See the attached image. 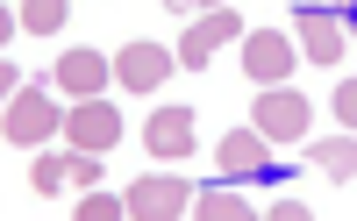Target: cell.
Segmentation results:
<instances>
[{
  "label": "cell",
  "mask_w": 357,
  "mask_h": 221,
  "mask_svg": "<svg viewBox=\"0 0 357 221\" xmlns=\"http://www.w3.org/2000/svg\"><path fill=\"white\" fill-rule=\"evenodd\" d=\"M122 207H129V221H178V214H193V185L178 172H151L122 193Z\"/></svg>",
  "instance_id": "cell-1"
},
{
  "label": "cell",
  "mask_w": 357,
  "mask_h": 221,
  "mask_svg": "<svg viewBox=\"0 0 357 221\" xmlns=\"http://www.w3.org/2000/svg\"><path fill=\"white\" fill-rule=\"evenodd\" d=\"M250 114H257L264 143H301V136H307V114H314V107H307V93H293V86H264Z\"/></svg>",
  "instance_id": "cell-2"
},
{
  "label": "cell",
  "mask_w": 357,
  "mask_h": 221,
  "mask_svg": "<svg viewBox=\"0 0 357 221\" xmlns=\"http://www.w3.org/2000/svg\"><path fill=\"white\" fill-rule=\"evenodd\" d=\"M0 129H8V143L29 150V143H43L50 129H65V114H57L36 86H15V93H8V114H0Z\"/></svg>",
  "instance_id": "cell-3"
},
{
  "label": "cell",
  "mask_w": 357,
  "mask_h": 221,
  "mask_svg": "<svg viewBox=\"0 0 357 221\" xmlns=\"http://www.w3.org/2000/svg\"><path fill=\"white\" fill-rule=\"evenodd\" d=\"M172 72H178V50H165V43H129V50H114V86H129V93H158Z\"/></svg>",
  "instance_id": "cell-4"
},
{
  "label": "cell",
  "mask_w": 357,
  "mask_h": 221,
  "mask_svg": "<svg viewBox=\"0 0 357 221\" xmlns=\"http://www.w3.org/2000/svg\"><path fill=\"white\" fill-rule=\"evenodd\" d=\"M293 65H301V57H293V36H279V29H250L243 36V72L257 86H286Z\"/></svg>",
  "instance_id": "cell-5"
},
{
  "label": "cell",
  "mask_w": 357,
  "mask_h": 221,
  "mask_svg": "<svg viewBox=\"0 0 357 221\" xmlns=\"http://www.w3.org/2000/svg\"><path fill=\"white\" fill-rule=\"evenodd\" d=\"M65 136H72V150H114V143H122V114L93 93V100H79L65 114Z\"/></svg>",
  "instance_id": "cell-6"
},
{
  "label": "cell",
  "mask_w": 357,
  "mask_h": 221,
  "mask_svg": "<svg viewBox=\"0 0 357 221\" xmlns=\"http://www.w3.org/2000/svg\"><path fill=\"white\" fill-rule=\"evenodd\" d=\"M193 143H200V129H193V107H158L151 121H143V150L151 157H193Z\"/></svg>",
  "instance_id": "cell-7"
},
{
  "label": "cell",
  "mask_w": 357,
  "mask_h": 221,
  "mask_svg": "<svg viewBox=\"0 0 357 221\" xmlns=\"http://www.w3.org/2000/svg\"><path fill=\"white\" fill-rule=\"evenodd\" d=\"M343 15L336 8H301V50H307V65H343Z\"/></svg>",
  "instance_id": "cell-8"
},
{
  "label": "cell",
  "mask_w": 357,
  "mask_h": 221,
  "mask_svg": "<svg viewBox=\"0 0 357 221\" xmlns=\"http://www.w3.org/2000/svg\"><path fill=\"white\" fill-rule=\"evenodd\" d=\"M229 36H243V22H236L229 8H207V15L186 29V43H178V65H186V72H193V65H207V57H215Z\"/></svg>",
  "instance_id": "cell-9"
},
{
  "label": "cell",
  "mask_w": 357,
  "mask_h": 221,
  "mask_svg": "<svg viewBox=\"0 0 357 221\" xmlns=\"http://www.w3.org/2000/svg\"><path fill=\"white\" fill-rule=\"evenodd\" d=\"M50 79L65 86L72 100H93V93H100V86L114 79V65H107L100 50H65V57H57V65H50Z\"/></svg>",
  "instance_id": "cell-10"
},
{
  "label": "cell",
  "mask_w": 357,
  "mask_h": 221,
  "mask_svg": "<svg viewBox=\"0 0 357 221\" xmlns=\"http://www.w3.org/2000/svg\"><path fill=\"white\" fill-rule=\"evenodd\" d=\"M264 150H272V143H264V129L250 121V129H229V136L215 143V165H222L229 178H250V172H272V165H264Z\"/></svg>",
  "instance_id": "cell-11"
},
{
  "label": "cell",
  "mask_w": 357,
  "mask_h": 221,
  "mask_svg": "<svg viewBox=\"0 0 357 221\" xmlns=\"http://www.w3.org/2000/svg\"><path fill=\"white\" fill-rule=\"evenodd\" d=\"M307 165L314 172H329L336 185L357 172V129H343V136H321V143H307Z\"/></svg>",
  "instance_id": "cell-12"
},
{
  "label": "cell",
  "mask_w": 357,
  "mask_h": 221,
  "mask_svg": "<svg viewBox=\"0 0 357 221\" xmlns=\"http://www.w3.org/2000/svg\"><path fill=\"white\" fill-rule=\"evenodd\" d=\"M29 185L36 193H65V185H79V150H50L29 165Z\"/></svg>",
  "instance_id": "cell-13"
},
{
  "label": "cell",
  "mask_w": 357,
  "mask_h": 221,
  "mask_svg": "<svg viewBox=\"0 0 357 221\" xmlns=\"http://www.w3.org/2000/svg\"><path fill=\"white\" fill-rule=\"evenodd\" d=\"M193 214L200 221H243L250 200H243V185H207V193H193Z\"/></svg>",
  "instance_id": "cell-14"
},
{
  "label": "cell",
  "mask_w": 357,
  "mask_h": 221,
  "mask_svg": "<svg viewBox=\"0 0 357 221\" xmlns=\"http://www.w3.org/2000/svg\"><path fill=\"white\" fill-rule=\"evenodd\" d=\"M65 8L72 0H22V29L29 36H57V29H65Z\"/></svg>",
  "instance_id": "cell-15"
},
{
  "label": "cell",
  "mask_w": 357,
  "mask_h": 221,
  "mask_svg": "<svg viewBox=\"0 0 357 221\" xmlns=\"http://www.w3.org/2000/svg\"><path fill=\"white\" fill-rule=\"evenodd\" d=\"M79 221H129V207H122V193H100V185H86Z\"/></svg>",
  "instance_id": "cell-16"
},
{
  "label": "cell",
  "mask_w": 357,
  "mask_h": 221,
  "mask_svg": "<svg viewBox=\"0 0 357 221\" xmlns=\"http://www.w3.org/2000/svg\"><path fill=\"white\" fill-rule=\"evenodd\" d=\"M336 121H343V129H357V79L336 86Z\"/></svg>",
  "instance_id": "cell-17"
},
{
  "label": "cell",
  "mask_w": 357,
  "mask_h": 221,
  "mask_svg": "<svg viewBox=\"0 0 357 221\" xmlns=\"http://www.w3.org/2000/svg\"><path fill=\"white\" fill-rule=\"evenodd\" d=\"M272 221H307V200H301V193H279V200H272Z\"/></svg>",
  "instance_id": "cell-18"
},
{
  "label": "cell",
  "mask_w": 357,
  "mask_h": 221,
  "mask_svg": "<svg viewBox=\"0 0 357 221\" xmlns=\"http://www.w3.org/2000/svg\"><path fill=\"white\" fill-rule=\"evenodd\" d=\"M165 8H172L178 22H186V15H207V8H215V0H165Z\"/></svg>",
  "instance_id": "cell-19"
},
{
  "label": "cell",
  "mask_w": 357,
  "mask_h": 221,
  "mask_svg": "<svg viewBox=\"0 0 357 221\" xmlns=\"http://www.w3.org/2000/svg\"><path fill=\"white\" fill-rule=\"evenodd\" d=\"M343 29H357V0H350V8H343Z\"/></svg>",
  "instance_id": "cell-20"
}]
</instances>
